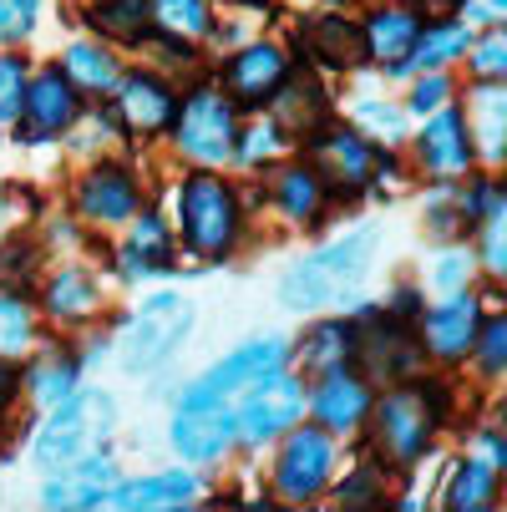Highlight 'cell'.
Returning a JSON list of instances; mask_svg holds the SVG:
<instances>
[{
    "label": "cell",
    "instance_id": "1",
    "mask_svg": "<svg viewBox=\"0 0 507 512\" xmlns=\"http://www.w3.org/2000/svg\"><path fill=\"white\" fill-rule=\"evenodd\" d=\"M376 249H381V229H350L345 239L325 244L320 254H305L300 264H289L284 279H279V305L284 310H300V315H315L335 300H345L350 289L371 274L376 264Z\"/></svg>",
    "mask_w": 507,
    "mask_h": 512
},
{
    "label": "cell",
    "instance_id": "2",
    "mask_svg": "<svg viewBox=\"0 0 507 512\" xmlns=\"http://www.w3.org/2000/svg\"><path fill=\"white\" fill-rule=\"evenodd\" d=\"M112 426H117V401L107 391H71L31 436V462L51 477L71 462H82L87 452H102Z\"/></svg>",
    "mask_w": 507,
    "mask_h": 512
},
{
    "label": "cell",
    "instance_id": "3",
    "mask_svg": "<svg viewBox=\"0 0 507 512\" xmlns=\"http://www.w3.org/2000/svg\"><path fill=\"white\" fill-rule=\"evenodd\" d=\"M178 224H183V244L198 259H229L234 239H239V198L219 173H188V183L178 188Z\"/></svg>",
    "mask_w": 507,
    "mask_h": 512
},
{
    "label": "cell",
    "instance_id": "4",
    "mask_svg": "<svg viewBox=\"0 0 507 512\" xmlns=\"http://www.w3.org/2000/svg\"><path fill=\"white\" fill-rule=\"evenodd\" d=\"M437 391L426 386H396L376 401V447L391 467H411L426 457L431 436H437Z\"/></svg>",
    "mask_w": 507,
    "mask_h": 512
},
{
    "label": "cell",
    "instance_id": "5",
    "mask_svg": "<svg viewBox=\"0 0 507 512\" xmlns=\"http://www.w3.org/2000/svg\"><path fill=\"white\" fill-rule=\"evenodd\" d=\"M173 142H178V153H183V158H193L198 168L229 163V158H234V142H239V117H234L229 92L193 87V92L178 102Z\"/></svg>",
    "mask_w": 507,
    "mask_h": 512
},
{
    "label": "cell",
    "instance_id": "6",
    "mask_svg": "<svg viewBox=\"0 0 507 512\" xmlns=\"http://www.w3.org/2000/svg\"><path fill=\"white\" fill-rule=\"evenodd\" d=\"M335 436L325 426H289L284 447L274 457V497L289 507H305L315 497H325L330 477H335Z\"/></svg>",
    "mask_w": 507,
    "mask_h": 512
},
{
    "label": "cell",
    "instance_id": "7",
    "mask_svg": "<svg viewBox=\"0 0 507 512\" xmlns=\"http://www.w3.org/2000/svg\"><path fill=\"white\" fill-rule=\"evenodd\" d=\"M193 330V305L183 295H153L142 305L122 335V365L132 376H148L183 345V335Z\"/></svg>",
    "mask_w": 507,
    "mask_h": 512
},
{
    "label": "cell",
    "instance_id": "8",
    "mask_svg": "<svg viewBox=\"0 0 507 512\" xmlns=\"http://www.w3.org/2000/svg\"><path fill=\"white\" fill-rule=\"evenodd\" d=\"M305 416V386L300 376H264L259 386L244 391V406L234 411V436L244 447H269L274 436H284L289 426H295Z\"/></svg>",
    "mask_w": 507,
    "mask_h": 512
},
{
    "label": "cell",
    "instance_id": "9",
    "mask_svg": "<svg viewBox=\"0 0 507 512\" xmlns=\"http://www.w3.org/2000/svg\"><path fill=\"white\" fill-rule=\"evenodd\" d=\"M284 360H289V345H284L279 335H259V340L239 345L234 355H224L208 376H198V381L183 391V401L198 406V401H229V396H244V391L259 386L264 376L284 371Z\"/></svg>",
    "mask_w": 507,
    "mask_h": 512
},
{
    "label": "cell",
    "instance_id": "10",
    "mask_svg": "<svg viewBox=\"0 0 507 512\" xmlns=\"http://www.w3.org/2000/svg\"><path fill=\"white\" fill-rule=\"evenodd\" d=\"M310 148H315V173L330 193L350 198L371 183V168H376V153L371 142L360 137L355 127H340V122H320L310 132Z\"/></svg>",
    "mask_w": 507,
    "mask_h": 512
},
{
    "label": "cell",
    "instance_id": "11",
    "mask_svg": "<svg viewBox=\"0 0 507 512\" xmlns=\"http://www.w3.org/2000/svg\"><path fill=\"white\" fill-rule=\"evenodd\" d=\"M112 97H117V127L127 137H158L178 117V92L158 71H127V77H117Z\"/></svg>",
    "mask_w": 507,
    "mask_h": 512
},
{
    "label": "cell",
    "instance_id": "12",
    "mask_svg": "<svg viewBox=\"0 0 507 512\" xmlns=\"http://www.w3.org/2000/svg\"><path fill=\"white\" fill-rule=\"evenodd\" d=\"M416 158H421L426 178H437V183H457V178H467L472 163H477L467 117H462L457 107L426 112V127L416 132Z\"/></svg>",
    "mask_w": 507,
    "mask_h": 512
},
{
    "label": "cell",
    "instance_id": "13",
    "mask_svg": "<svg viewBox=\"0 0 507 512\" xmlns=\"http://www.w3.org/2000/svg\"><path fill=\"white\" fill-rule=\"evenodd\" d=\"M77 213L87 224H102V229H117V224H132V213L142 208V193H137V178L132 168L122 163H97L77 178V193H71Z\"/></svg>",
    "mask_w": 507,
    "mask_h": 512
},
{
    "label": "cell",
    "instance_id": "14",
    "mask_svg": "<svg viewBox=\"0 0 507 512\" xmlns=\"http://www.w3.org/2000/svg\"><path fill=\"white\" fill-rule=\"evenodd\" d=\"M168 436H173V452L183 462H193V467L219 462L239 442V436H234V411L224 401H198V406L183 401L178 416H173V426H168Z\"/></svg>",
    "mask_w": 507,
    "mask_h": 512
},
{
    "label": "cell",
    "instance_id": "15",
    "mask_svg": "<svg viewBox=\"0 0 507 512\" xmlns=\"http://www.w3.org/2000/svg\"><path fill=\"white\" fill-rule=\"evenodd\" d=\"M82 117V92L71 87V77L61 66H46L26 82V102H21V122L31 142H51L61 137L71 122Z\"/></svg>",
    "mask_w": 507,
    "mask_h": 512
},
{
    "label": "cell",
    "instance_id": "16",
    "mask_svg": "<svg viewBox=\"0 0 507 512\" xmlns=\"http://www.w3.org/2000/svg\"><path fill=\"white\" fill-rule=\"evenodd\" d=\"M284 77H289V56L269 41H249L224 61V92L234 107H264Z\"/></svg>",
    "mask_w": 507,
    "mask_h": 512
},
{
    "label": "cell",
    "instance_id": "17",
    "mask_svg": "<svg viewBox=\"0 0 507 512\" xmlns=\"http://www.w3.org/2000/svg\"><path fill=\"white\" fill-rule=\"evenodd\" d=\"M477 330H482V305L472 289H457L421 320V345L437 360H467L477 345Z\"/></svg>",
    "mask_w": 507,
    "mask_h": 512
},
{
    "label": "cell",
    "instance_id": "18",
    "mask_svg": "<svg viewBox=\"0 0 507 512\" xmlns=\"http://www.w3.org/2000/svg\"><path fill=\"white\" fill-rule=\"evenodd\" d=\"M310 411H315V426H325L330 436H345L371 416V381H360L350 365H340V371L320 376V386L310 391Z\"/></svg>",
    "mask_w": 507,
    "mask_h": 512
},
{
    "label": "cell",
    "instance_id": "19",
    "mask_svg": "<svg viewBox=\"0 0 507 512\" xmlns=\"http://www.w3.org/2000/svg\"><path fill=\"white\" fill-rule=\"evenodd\" d=\"M112 487H117V462L107 452H87L82 462L51 472L41 502L46 507H97V502L112 497Z\"/></svg>",
    "mask_w": 507,
    "mask_h": 512
},
{
    "label": "cell",
    "instance_id": "20",
    "mask_svg": "<svg viewBox=\"0 0 507 512\" xmlns=\"http://www.w3.org/2000/svg\"><path fill=\"white\" fill-rule=\"evenodd\" d=\"M107 502L122 507V512H173V507H193L198 502V482L188 472H158V477L117 482Z\"/></svg>",
    "mask_w": 507,
    "mask_h": 512
},
{
    "label": "cell",
    "instance_id": "21",
    "mask_svg": "<svg viewBox=\"0 0 507 512\" xmlns=\"http://www.w3.org/2000/svg\"><path fill=\"white\" fill-rule=\"evenodd\" d=\"M467 132H472V148L482 158H507V82H482L472 87L467 102Z\"/></svg>",
    "mask_w": 507,
    "mask_h": 512
},
{
    "label": "cell",
    "instance_id": "22",
    "mask_svg": "<svg viewBox=\"0 0 507 512\" xmlns=\"http://www.w3.org/2000/svg\"><path fill=\"white\" fill-rule=\"evenodd\" d=\"M360 36H366V56H371V61L401 66L406 51H411L416 36H421V16L406 11V6H381V11H371L366 26H360Z\"/></svg>",
    "mask_w": 507,
    "mask_h": 512
},
{
    "label": "cell",
    "instance_id": "23",
    "mask_svg": "<svg viewBox=\"0 0 507 512\" xmlns=\"http://www.w3.org/2000/svg\"><path fill=\"white\" fill-rule=\"evenodd\" d=\"M173 264V239H168V224L158 213H132V234L122 244V274L127 279H142V274H158Z\"/></svg>",
    "mask_w": 507,
    "mask_h": 512
},
{
    "label": "cell",
    "instance_id": "24",
    "mask_svg": "<svg viewBox=\"0 0 507 512\" xmlns=\"http://www.w3.org/2000/svg\"><path fill=\"white\" fill-rule=\"evenodd\" d=\"M269 107H274L279 127H295L300 137H310L320 122H330V102H325L320 82H315V77H305V71L284 77V82H279V92L269 97Z\"/></svg>",
    "mask_w": 507,
    "mask_h": 512
},
{
    "label": "cell",
    "instance_id": "25",
    "mask_svg": "<svg viewBox=\"0 0 507 512\" xmlns=\"http://www.w3.org/2000/svg\"><path fill=\"white\" fill-rule=\"evenodd\" d=\"M61 71L71 77V87H77L82 97H112L117 77H122V66L107 46L97 41H71L66 56H61Z\"/></svg>",
    "mask_w": 507,
    "mask_h": 512
},
{
    "label": "cell",
    "instance_id": "26",
    "mask_svg": "<svg viewBox=\"0 0 507 512\" xmlns=\"http://www.w3.org/2000/svg\"><path fill=\"white\" fill-rule=\"evenodd\" d=\"M102 310V289L87 269H61L51 274L46 284V315L51 320H66V325H77V320H92Z\"/></svg>",
    "mask_w": 507,
    "mask_h": 512
},
{
    "label": "cell",
    "instance_id": "27",
    "mask_svg": "<svg viewBox=\"0 0 507 512\" xmlns=\"http://www.w3.org/2000/svg\"><path fill=\"white\" fill-rule=\"evenodd\" d=\"M310 51H315V61H325L335 71H355L360 61H371L366 56V36H360V26L345 21V16L310 21Z\"/></svg>",
    "mask_w": 507,
    "mask_h": 512
},
{
    "label": "cell",
    "instance_id": "28",
    "mask_svg": "<svg viewBox=\"0 0 507 512\" xmlns=\"http://www.w3.org/2000/svg\"><path fill=\"white\" fill-rule=\"evenodd\" d=\"M269 193H274V208L295 224H315L320 208H325V183L315 168H279L269 178Z\"/></svg>",
    "mask_w": 507,
    "mask_h": 512
},
{
    "label": "cell",
    "instance_id": "29",
    "mask_svg": "<svg viewBox=\"0 0 507 512\" xmlns=\"http://www.w3.org/2000/svg\"><path fill=\"white\" fill-rule=\"evenodd\" d=\"M300 371L305 376H330V371H340V365H350L355 360V330L350 325H315L305 340H300Z\"/></svg>",
    "mask_w": 507,
    "mask_h": 512
},
{
    "label": "cell",
    "instance_id": "30",
    "mask_svg": "<svg viewBox=\"0 0 507 512\" xmlns=\"http://www.w3.org/2000/svg\"><path fill=\"white\" fill-rule=\"evenodd\" d=\"M472 46V31L467 26H457V21H442V26H421V36H416V46L406 51V61L401 66H391V71H437V66H447V61H457L462 51Z\"/></svg>",
    "mask_w": 507,
    "mask_h": 512
},
{
    "label": "cell",
    "instance_id": "31",
    "mask_svg": "<svg viewBox=\"0 0 507 512\" xmlns=\"http://www.w3.org/2000/svg\"><path fill=\"white\" fill-rule=\"evenodd\" d=\"M366 355H371V371L381 381H406L416 371V360H421L416 335H406L401 325H386V320H381L376 340H366Z\"/></svg>",
    "mask_w": 507,
    "mask_h": 512
},
{
    "label": "cell",
    "instance_id": "32",
    "mask_svg": "<svg viewBox=\"0 0 507 512\" xmlns=\"http://www.w3.org/2000/svg\"><path fill=\"white\" fill-rule=\"evenodd\" d=\"M77 376H82L77 355H71V350H46L26 371V386H31V396L41 406H56V401H66L71 391H77Z\"/></svg>",
    "mask_w": 507,
    "mask_h": 512
},
{
    "label": "cell",
    "instance_id": "33",
    "mask_svg": "<svg viewBox=\"0 0 507 512\" xmlns=\"http://www.w3.org/2000/svg\"><path fill=\"white\" fill-rule=\"evenodd\" d=\"M153 26L178 41H203L213 31V0H148Z\"/></svg>",
    "mask_w": 507,
    "mask_h": 512
},
{
    "label": "cell",
    "instance_id": "34",
    "mask_svg": "<svg viewBox=\"0 0 507 512\" xmlns=\"http://www.w3.org/2000/svg\"><path fill=\"white\" fill-rule=\"evenodd\" d=\"M87 21L112 36V41H142L153 26V11H148V0H97V6H87Z\"/></svg>",
    "mask_w": 507,
    "mask_h": 512
},
{
    "label": "cell",
    "instance_id": "35",
    "mask_svg": "<svg viewBox=\"0 0 507 512\" xmlns=\"http://www.w3.org/2000/svg\"><path fill=\"white\" fill-rule=\"evenodd\" d=\"M492 502H497V467H487L482 457L462 462L447 482V507L452 512H482Z\"/></svg>",
    "mask_w": 507,
    "mask_h": 512
},
{
    "label": "cell",
    "instance_id": "36",
    "mask_svg": "<svg viewBox=\"0 0 507 512\" xmlns=\"http://www.w3.org/2000/svg\"><path fill=\"white\" fill-rule=\"evenodd\" d=\"M31 340H36V315H31V305L16 295V289L0 284V355L16 360V355L31 350Z\"/></svg>",
    "mask_w": 507,
    "mask_h": 512
},
{
    "label": "cell",
    "instance_id": "37",
    "mask_svg": "<svg viewBox=\"0 0 507 512\" xmlns=\"http://www.w3.org/2000/svg\"><path fill=\"white\" fill-rule=\"evenodd\" d=\"M482 264L497 284H507V193L497 198V208L482 218Z\"/></svg>",
    "mask_w": 507,
    "mask_h": 512
},
{
    "label": "cell",
    "instance_id": "38",
    "mask_svg": "<svg viewBox=\"0 0 507 512\" xmlns=\"http://www.w3.org/2000/svg\"><path fill=\"white\" fill-rule=\"evenodd\" d=\"M26 82L31 71L21 56H0V127L21 122V102H26Z\"/></svg>",
    "mask_w": 507,
    "mask_h": 512
},
{
    "label": "cell",
    "instance_id": "39",
    "mask_svg": "<svg viewBox=\"0 0 507 512\" xmlns=\"http://www.w3.org/2000/svg\"><path fill=\"white\" fill-rule=\"evenodd\" d=\"M467 56H472V71L482 82H507V26H497L482 41H472Z\"/></svg>",
    "mask_w": 507,
    "mask_h": 512
},
{
    "label": "cell",
    "instance_id": "40",
    "mask_svg": "<svg viewBox=\"0 0 507 512\" xmlns=\"http://www.w3.org/2000/svg\"><path fill=\"white\" fill-rule=\"evenodd\" d=\"M472 355H477V371H482V376H502V371H507V315H497V320H487V325L477 330Z\"/></svg>",
    "mask_w": 507,
    "mask_h": 512
},
{
    "label": "cell",
    "instance_id": "41",
    "mask_svg": "<svg viewBox=\"0 0 507 512\" xmlns=\"http://www.w3.org/2000/svg\"><path fill=\"white\" fill-rule=\"evenodd\" d=\"M355 122L366 127L360 137H381V142H401V137H406V117H401L396 107H386L381 97H376V102H360V107H355Z\"/></svg>",
    "mask_w": 507,
    "mask_h": 512
},
{
    "label": "cell",
    "instance_id": "42",
    "mask_svg": "<svg viewBox=\"0 0 507 512\" xmlns=\"http://www.w3.org/2000/svg\"><path fill=\"white\" fill-rule=\"evenodd\" d=\"M381 497H386V487H381V477H376L371 462H366V467H355L350 482L335 487V507H381Z\"/></svg>",
    "mask_w": 507,
    "mask_h": 512
},
{
    "label": "cell",
    "instance_id": "43",
    "mask_svg": "<svg viewBox=\"0 0 507 512\" xmlns=\"http://www.w3.org/2000/svg\"><path fill=\"white\" fill-rule=\"evenodd\" d=\"M41 21V0H0V41L16 46L36 31Z\"/></svg>",
    "mask_w": 507,
    "mask_h": 512
},
{
    "label": "cell",
    "instance_id": "44",
    "mask_svg": "<svg viewBox=\"0 0 507 512\" xmlns=\"http://www.w3.org/2000/svg\"><path fill=\"white\" fill-rule=\"evenodd\" d=\"M467 279H472V264H467V254H462V249L442 254V259H437V274H431L437 295H457V289H467Z\"/></svg>",
    "mask_w": 507,
    "mask_h": 512
},
{
    "label": "cell",
    "instance_id": "45",
    "mask_svg": "<svg viewBox=\"0 0 507 512\" xmlns=\"http://www.w3.org/2000/svg\"><path fill=\"white\" fill-rule=\"evenodd\" d=\"M447 97H452V82L442 77V71H426V77L411 87V112H437V107H447Z\"/></svg>",
    "mask_w": 507,
    "mask_h": 512
},
{
    "label": "cell",
    "instance_id": "46",
    "mask_svg": "<svg viewBox=\"0 0 507 512\" xmlns=\"http://www.w3.org/2000/svg\"><path fill=\"white\" fill-rule=\"evenodd\" d=\"M36 269V254H31V244H6L0 249V284H26V274Z\"/></svg>",
    "mask_w": 507,
    "mask_h": 512
},
{
    "label": "cell",
    "instance_id": "47",
    "mask_svg": "<svg viewBox=\"0 0 507 512\" xmlns=\"http://www.w3.org/2000/svg\"><path fill=\"white\" fill-rule=\"evenodd\" d=\"M16 391H21V376H16V365L0 355V416H6L16 406Z\"/></svg>",
    "mask_w": 507,
    "mask_h": 512
},
{
    "label": "cell",
    "instance_id": "48",
    "mask_svg": "<svg viewBox=\"0 0 507 512\" xmlns=\"http://www.w3.org/2000/svg\"><path fill=\"white\" fill-rule=\"evenodd\" d=\"M482 462L497 467V472H507V436H497V431L482 436Z\"/></svg>",
    "mask_w": 507,
    "mask_h": 512
},
{
    "label": "cell",
    "instance_id": "49",
    "mask_svg": "<svg viewBox=\"0 0 507 512\" xmlns=\"http://www.w3.org/2000/svg\"><path fill=\"white\" fill-rule=\"evenodd\" d=\"M472 16L477 21H507V0H477Z\"/></svg>",
    "mask_w": 507,
    "mask_h": 512
},
{
    "label": "cell",
    "instance_id": "50",
    "mask_svg": "<svg viewBox=\"0 0 507 512\" xmlns=\"http://www.w3.org/2000/svg\"><path fill=\"white\" fill-rule=\"evenodd\" d=\"M87 6H97V0H87Z\"/></svg>",
    "mask_w": 507,
    "mask_h": 512
}]
</instances>
